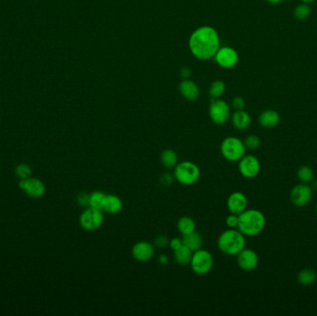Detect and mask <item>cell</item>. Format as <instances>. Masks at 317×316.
Listing matches in <instances>:
<instances>
[{"label": "cell", "instance_id": "obj_3", "mask_svg": "<svg viewBox=\"0 0 317 316\" xmlns=\"http://www.w3.org/2000/svg\"><path fill=\"white\" fill-rule=\"evenodd\" d=\"M217 246L223 254L237 256L246 247V237L238 228H228L219 236Z\"/></svg>", "mask_w": 317, "mask_h": 316}, {"label": "cell", "instance_id": "obj_25", "mask_svg": "<svg viewBox=\"0 0 317 316\" xmlns=\"http://www.w3.org/2000/svg\"><path fill=\"white\" fill-rule=\"evenodd\" d=\"M297 177L301 183L310 184L313 181L314 173L310 166L302 165L298 169Z\"/></svg>", "mask_w": 317, "mask_h": 316}, {"label": "cell", "instance_id": "obj_38", "mask_svg": "<svg viewBox=\"0 0 317 316\" xmlns=\"http://www.w3.org/2000/svg\"><path fill=\"white\" fill-rule=\"evenodd\" d=\"M158 262H161L162 264H167L168 263V258L166 255H161L160 259H158Z\"/></svg>", "mask_w": 317, "mask_h": 316}, {"label": "cell", "instance_id": "obj_34", "mask_svg": "<svg viewBox=\"0 0 317 316\" xmlns=\"http://www.w3.org/2000/svg\"><path fill=\"white\" fill-rule=\"evenodd\" d=\"M169 241H170V240H169L168 237H166V236H164V235H160V236H158V237L155 238V240H154V246L163 249V247L168 246Z\"/></svg>", "mask_w": 317, "mask_h": 316}, {"label": "cell", "instance_id": "obj_29", "mask_svg": "<svg viewBox=\"0 0 317 316\" xmlns=\"http://www.w3.org/2000/svg\"><path fill=\"white\" fill-rule=\"evenodd\" d=\"M15 173L17 177L20 178V180L31 177L32 175V169L28 164L20 163L15 169Z\"/></svg>", "mask_w": 317, "mask_h": 316}, {"label": "cell", "instance_id": "obj_37", "mask_svg": "<svg viewBox=\"0 0 317 316\" xmlns=\"http://www.w3.org/2000/svg\"><path fill=\"white\" fill-rule=\"evenodd\" d=\"M190 74H191V72H190V70L189 68H183V69L181 70V75L183 77H189V76H190Z\"/></svg>", "mask_w": 317, "mask_h": 316}, {"label": "cell", "instance_id": "obj_20", "mask_svg": "<svg viewBox=\"0 0 317 316\" xmlns=\"http://www.w3.org/2000/svg\"><path fill=\"white\" fill-rule=\"evenodd\" d=\"M192 255H193V252L187 246H185L184 244L181 247H179L178 249L174 251V257L175 262H177L179 265H182V266H186L188 264H190Z\"/></svg>", "mask_w": 317, "mask_h": 316}, {"label": "cell", "instance_id": "obj_11", "mask_svg": "<svg viewBox=\"0 0 317 316\" xmlns=\"http://www.w3.org/2000/svg\"><path fill=\"white\" fill-rule=\"evenodd\" d=\"M19 188L33 198H41L46 192L45 184L37 178L29 177L20 180Z\"/></svg>", "mask_w": 317, "mask_h": 316}, {"label": "cell", "instance_id": "obj_16", "mask_svg": "<svg viewBox=\"0 0 317 316\" xmlns=\"http://www.w3.org/2000/svg\"><path fill=\"white\" fill-rule=\"evenodd\" d=\"M123 207L124 203L119 196L114 194H107L102 207V212L114 215L119 213L123 210Z\"/></svg>", "mask_w": 317, "mask_h": 316}, {"label": "cell", "instance_id": "obj_26", "mask_svg": "<svg viewBox=\"0 0 317 316\" xmlns=\"http://www.w3.org/2000/svg\"><path fill=\"white\" fill-rule=\"evenodd\" d=\"M106 195L107 194L101 192V191H94V192L91 193L89 197V207L99 209V210L102 211Z\"/></svg>", "mask_w": 317, "mask_h": 316}, {"label": "cell", "instance_id": "obj_14", "mask_svg": "<svg viewBox=\"0 0 317 316\" xmlns=\"http://www.w3.org/2000/svg\"><path fill=\"white\" fill-rule=\"evenodd\" d=\"M227 204H228V211L230 212V213L239 215L245 210H247L248 198L244 193L236 191V192L230 194Z\"/></svg>", "mask_w": 317, "mask_h": 316}, {"label": "cell", "instance_id": "obj_1", "mask_svg": "<svg viewBox=\"0 0 317 316\" xmlns=\"http://www.w3.org/2000/svg\"><path fill=\"white\" fill-rule=\"evenodd\" d=\"M219 44L217 32L209 26L196 30L189 40L190 50L194 56L199 59H209L215 56L219 50Z\"/></svg>", "mask_w": 317, "mask_h": 316}, {"label": "cell", "instance_id": "obj_41", "mask_svg": "<svg viewBox=\"0 0 317 316\" xmlns=\"http://www.w3.org/2000/svg\"><path fill=\"white\" fill-rule=\"evenodd\" d=\"M312 190H317V181H314L312 184Z\"/></svg>", "mask_w": 317, "mask_h": 316}, {"label": "cell", "instance_id": "obj_6", "mask_svg": "<svg viewBox=\"0 0 317 316\" xmlns=\"http://www.w3.org/2000/svg\"><path fill=\"white\" fill-rule=\"evenodd\" d=\"M214 264L213 254L202 247L193 252L190 266L193 272L199 276L207 275L211 272Z\"/></svg>", "mask_w": 317, "mask_h": 316}, {"label": "cell", "instance_id": "obj_24", "mask_svg": "<svg viewBox=\"0 0 317 316\" xmlns=\"http://www.w3.org/2000/svg\"><path fill=\"white\" fill-rule=\"evenodd\" d=\"M317 278V274L315 270L311 268L302 269V271L298 274V282L302 286H310L313 284Z\"/></svg>", "mask_w": 317, "mask_h": 316}, {"label": "cell", "instance_id": "obj_13", "mask_svg": "<svg viewBox=\"0 0 317 316\" xmlns=\"http://www.w3.org/2000/svg\"><path fill=\"white\" fill-rule=\"evenodd\" d=\"M155 247L149 241H139L132 247V256L139 262H146L154 257Z\"/></svg>", "mask_w": 317, "mask_h": 316}, {"label": "cell", "instance_id": "obj_2", "mask_svg": "<svg viewBox=\"0 0 317 316\" xmlns=\"http://www.w3.org/2000/svg\"><path fill=\"white\" fill-rule=\"evenodd\" d=\"M266 219L261 211L247 209L238 215V229L245 237H256L263 232Z\"/></svg>", "mask_w": 317, "mask_h": 316}, {"label": "cell", "instance_id": "obj_7", "mask_svg": "<svg viewBox=\"0 0 317 316\" xmlns=\"http://www.w3.org/2000/svg\"><path fill=\"white\" fill-rule=\"evenodd\" d=\"M104 222V214L101 210L87 207L81 213L79 222L81 228L86 231H96Z\"/></svg>", "mask_w": 317, "mask_h": 316}, {"label": "cell", "instance_id": "obj_36", "mask_svg": "<svg viewBox=\"0 0 317 316\" xmlns=\"http://www.w3.org/2000/svg\"><path fill=\"white\" fill-rule=\"evenodd\" d=\"M182 245H183V241H182V239H180L178 237H174V238L171 239L169 241V246L173 251L178 249L179 247H181Z\"/></svg>", "mask_w": 317, "mask_h": 316}, {"label": "cell", "instance_id": "obj_30", "mask_svg": "<svg viewBox=\"0 0 317 316\" xmlns=\"http://www.w3.org/2000/svg\"><path fill=\"white\" fill-rule=\"evenodd\" d=\"M245 147L250 150H254L260 147L261 139L256 134H251L244 140Z\"/></svg>", "mask_w": 317, "mask_h": 316}, {"label": "cell", "instance_id": "obj_27", "mask_svg": "<svg viewBox=\"0 0 317 316\" xmlns=\"http://www.w3.org/2000/svg\"><path fill=\"white\" fill-rule=\"evenodd\" d=\"M294 16L298 20H305L311 14V9L308 4L302 3L294 9Z\"/></svg>", "mask_w": 317, "mask_h": 316}, {"label": "cell", "instance_id": "obj_28", "mask_svg": "<svg viewBox=\"0 0 317 316\" xmlns=\"http://www.w3.org/2000/svg\"><path fill=\"white\" fill-rule=\"evenodd\" d=\"M224 89H225V85L223 84V82L218 80V81L213 82L212 85L210 86L209 94L213 99H216V98H219L223 94Z\"/></svg>", "mask_w": 317, "mask_h": 316}, {"label": "cell", "instance_id": "obj_19", "mask_svg": "<svg viewBox=\"0 0 317 316\" xmlns=\"http://www.w3.org/2000/svg\"><path fill=\"white\" fill-rule=\"evenodd\" d=\"M179 90L184 98L189 100H195L198 99L199 96V89L197 84H194L192 81L189 80L182 82L179 85Z\"/></svg>", "mask_w": 317, "mask_h": 316}, {"label": "cell", "instance_id": "obj_18", "mask_svg": "<svg viewBox=\"0 0 317 316\" xmlns=\"http://www.w3.org/2000/svg\"><path fill=\"white\" fill-rule=\"evenodd\" d=\"M252 122L253 120H252L251 115L243 109L236 110V112L232 116V124H233L234 127L240 131L247 130L251 126Z\"/></svg>", "mask_w": 317, "mask_h": 316}, {"label": "cell", "instance_id": "obj_42", "mask_svg": "<svg viewBox=\"0 0 317 316\" xmlns=\"http://www.w3.org/2000/svg\"><path fill=\"white\" fill-rule=\"evenodd\" d=\"M315 211H316V213H317V203H316V205H315Z\"/></svg>", "mask_w": 317, "mask_h": 316}, {"label": "cell", "instance_id": "obj_12", "mask_svg": "<svg viewBox=\"0 0 317 316\" xmlns=\"http://www.w3.org/2000/svg\"><path fill=\"white\" fill-rule=\"evenodd\" d=\"M238 267L246 272H251L256 269L259 264V256L252 249L245 247L237 255Z\"/></svg>", "mask_w": 317, "mask_h": 316}, {"label": "cell", "instance_id": "obj_8", "mask_svg": "<svg viewBox=\"0 0 317 316\" xmlns=\"http://www.w3.org/2000/svg\"><path fill=\"white\" fill-rule=\"evenodd\" d=\"M312 187L309 184H298L290 190V201L295 207H305L312 199Z\"/></svg>", "mask_w": 317, "mask_h": 316}, {"label": "cell", "instance_id": "obj_35", "mask_svg": "<svg viewBox=\"0 0 317 316\" xmlns=\"http://www.w3.org/2000/svg\"><path fill=\"white\" fill-rule=\"evenodd\" d=\"M232 106H233L234 109H236V110H240V109H243V108H244L245 101H244V99L242 98L237 97V98H235L232 100Z\"/></svg>", "mask_w": 317, "mask_h": 316}, {"label": "cell", "instance_id": "obj_17", "mask_svg": "<svg viewBox=\"0 0 317 316\" xmlns=\"http://www.w3.org/2000/svg\"><path fill=\"white\" fill-rule=\"evenodd\" d=\"M258 121L263 128H274L279 124L280 115L274 109H266L260 114Z\"/></svg>", "mask_w": 317, "mask_h": 316}, {"label": "cell", "instance_id": "obj_31", "mask_svg": "<svg viewBox=\"0 0 317 316\" xmlns=\"http://www.w3.org/2000/svg\"><path fill=\"white\" fill-rule=\"evenodd\" d=\"M89 197L90 194L87 193L82 192L78 194L76 200L82 207H89Z\"/></svg>", "mask_w": 317, "mask_h": 316}, {"label": "cell", "instance_id": "obj_40", "mask_svg": "<svg viewBox=\"0 0 317 316\" xmlns=\"http://www.w3.org/2000/svg\"><path fill=\"white\" fill-rule=\"evenodd\" d=\"M302 1V3H305V4H310V3H312L314 0H301Z\"/></svg>", "mask_w": 317, "mask_h": 316}, {"label": "cell", "instance_id": "obj_4", "mask_svg": "<svg viewBox=\"0 0 317 316\" xmlns=\"http://www.w3.org/2000/svg\"><path fill=\"white\" fill-rule=\"evenodd\" d=\"M175 180L184 186H192L197 183L200 177V169L196 163L190 161H183L174 167Z\"/></svg>", "mask_w": 317, "mask_h": 316}, {"label": "cell", "instance_id": "obj_39", "mask_svg": "<svg viewBox=\"0 0 317 316\" xmlns=\"http://www.w3.org/2000/svg\"><path fill=\"white\" fill-rule=\"evenodd\" d=\"M266 1H268L269 3H271V4H275V5H276V4L281 3L283 0H266Z\"/></svg>", "mask_w": 317, "mask_h": 316}, {"label": "cell", "instance_id": "obj_21", "mask_svg": "<svg viewBox=\"0 0 317 316\" xmlns=\"http://www.w3.org/2000/svg\"><path fill=\"white\" fill-rule=\"evenodd\" d=\"M182 241L185 246L190 249L192 252H197L202 247V237L197 231L190 233L189 235L183 236Z\"/></svg>", "mask_w": 317, "mask_h": 316}, {"label": "cell", "instance_id": "obj_5", "mask_svg": "<svg viewBox=\"0 0 317 316\" xmlns=\"http://www.w3.org/2000/svg\"><path fill=\"white\" fill-rule=\"evenodd\" d=\"M220 149L223 158L230 163H238L247 151L244 141L237 137H228L223 139Z\"/></svg>", "mask_w": 317, "mask_h": 316}, {"label": "cell", "instance_id": "obj_10", "mask_svg": "<svg viewBox=\"0 0 317 316\" xmlns=\"http://www.w3.org/2000/svg\"><path fill=\"white\" fill-rule=\"evenodd\" d=\"M209 114L214 124L221 125L225 124L228 119L230 118V107L223 100L213 99L209 109Z\"/></svg>", "mask_w": 317, "mask_h": 316}, {"label": "cell", "instance_id": "obj_32", "mask_svg": "<svg viewBox=\"0 0 317 316\" xmlns=\"http://www.w3.org/2000/svg\"><path fill=\"white\" fill-rule=\"evenodd\" d=\"M225 224L228 228H238V215L230 213L225 219Z\"/></svg>", "mask_w": 317, "mask_h": 316}, {"label": "cell", "instance_id": "obj_22", "mask_svg": "<svg viewBox=\"0 0 317 316\" xmlns=\"http://www.w3.org/2000/svg\"><path fill=\"white\" fill-rule=\"evenodd\" d=\"M161 163L166 169H174L178 163V157L173 149H164L161 154Z\"/></svg>", "mask_w": 317, "mask_h": 316}, {"label": "cell", "instance_id": "obj_15", "mask_svg": "<svg viewBox=\"0 0 317 316\" xmlns=\"http://www.w3.org/2000/svg\"><path fill=\"white\" fill-rule=\"evenodd\" d=\"M215 59L223 68H232L238 63V53L231 48H223L216 52Z\"/></svg>", "mask_w": 317, "mask_h": 316}, {"label": "cell", "instance_id": "obj_23", "mask_svg": "<svg viewBox=\"0 0 317 316\" xmlns=\"http://www.w3.org/2000/svg\"><path fill=\"white\" fill-rule=\"evenodd\" d=\"M177 230L182 236L189 235L190 233L196 231V222L189 216H183L179 218L177 222Z\"/></svg>", "mask_w": 317, "mask_h": 316}, {"label": "cell", "instance_id": "obj_33", "mask_svg": "<svg viewBox=\"0 0 317 316\" xmlns=\"http://www.w3.org/2000/svg\"><path fill=\"white\" fill-rule=\"evenodd\" d=\"M175 180L174 178V173H164L161 178H160V182L163 185V186H171L172 184L174 183V181Z\"/></svg>", "mask_w": 317, "mask_h": 316}, {"label": "cell", "instance_id": "obj_9", "mask_svg": "<svg viewBox=\"0 0 317 316\" xmlns=\"http://www.w3.org/2000/svg\"><path fill=\"white\" fill-rule=\"evenodd\" d=\"M238 170L243 177L253 179L257 177L261 172V163L257 157L245 155L238 162Z\"/></svg>", "mask_w": 317, "mask_h": 316}]
</instances>
